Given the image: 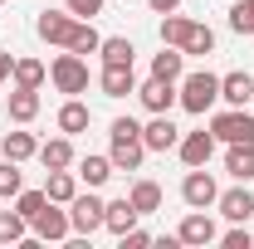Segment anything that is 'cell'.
<instances>
[{"instance_id":"1","label":"cell","mask_w":254,"mask_h":249,"mask_svg":"<svg viewBox=\"0 0 254 249\" xmlns=\"http://www.w3.org/2000/svg\"><path fill=\"white\" fill-rule=\"evenodd\" d=\"M176 103L186 108L190 118H205V113L220 103V73H210V68L181 73V78H176Z\"/></svg>"},{"instance_id":"2","label":"cell","mask_w":254,"mask_h":249,"mask_svg":"<svg viewBox=\"0 0 254 249\" xmlns=\"http://www.w3.org/2000/svg\"><path fill=\"white\" fill-rule=\"evenodd\" d=\"M103 215H108V200L88 186V195H73L68 200V230L78 235V240H93L98 230H103Z\"/></svg>"},{"instance_id":"3","label":"cell","mask_w":254,"mask_h":249,"mask_svg":"<svg viewBox=\"0 0 254 249\" xmlns=\"http://www.w3.org/2000/svg\"><path fill=\"white\" fill-rule=\"evenodd\" d=\"M49 83L59 88V93H68V98H78V93H88V59L83 54H59V59L49 63Z\"/></svg>"},{"instance_id":"4","label":"cell","mask_w":254,"mask_h":249,"mask_svg":"<svg viewBox=\"0 0 254 249\" xmlns=\"http://www.w3.org/2000/svg\"><path fill=\"white\" fill-rule=\"evenodd\" d=\"M30 235L39 240V245H64V240H73V230H68V205L59 210V205L49 200V205L30 220Z\"/></svg>"},{"instance_id":"5","label":"cell","mask_w":254,"mask_h":249,"mask_svg":"<svg viewBox=\"0 0 254 249\" xmlns=\"http://www.w3.org/2000/svg\"><path fill=\"white\" fill-rule=\"evenodd\" d=\"M210 132H215V142H250L254 147V118L245 113V108H225V113H215L210 118Z\"/></svg>"},{"instance_id":"6","label":"cell","mask_w":254,"mask_h":249,"mask_svg":"<svg viewBox=\"0 0 254 249\" xmlns=\"http://www.w3.org/2000/svg\"><path fill=\"white\" fill-rule=\"evenodd\" d=\"M181 200H186L190 210H210V205L220 200V186H215V176H210L205 166H190L186 181H181Z\"/></svg>"},{"instance_id":"7","label":"cell","mask_w":254,"mask_h":249,"mask_svg":"<svg viewBox=\"0 0 254 249\" xmlns=\"http://www.w3.org/2000/svg\"><path fill=\"white\" fill-rule=\"evenodd\" d=\"M176 240L190 245V249H205V245H220V230H215L210 210H190V215L176 225Z\"/></svg>"},{"instance_id":"8","label":"cell","mask_w":254,"mask_h":249,"mask_svg":"<svg viewBox=\"0 0 254 249\" xmlns=\"http://www.w3.org/2000/svg\"><path fill=\"white\" fill-rule=\"evenodd\" d=\"M34 30H39V39H44V44L68 49V39H73V30H78V15H68V10H39Z\"/></svg>"},{"instance_id":"9","label":"cell","mask_w":254,"mask_h":249,"mask_svg":"<svg viewBox=\"0 0 254 249\" xmlns=\"http://www.w3.org/2000/svg\"><path fill=\"white\" fill-rule=\"evenodd\" d=\"M108 137H113V147H108V161H113V171H142V161H147L142 132H132V137H118V132H108Z\"/></svg>"},{"instance_id":"10","label":"cell","mask_w":254,"mask_h":249,"mask_svg":"<svg viewBox=\"0 0 254 249\" xmlns=\"http://www.w3.org/2000/svg\"><path fill=\"white\" fill-rule=\"evenodd\" d=\"M215 210H220V215L230 220V225H250V215H254V195H250V181H235L230 190H220Z\"/></svg>"},{"instance_id":"11","label":"cell","mask_w":254,"mask_h":249,"mask_svg":"<svg viewBox=\"0 0 254 249\" xmlns=\"http://www.w3.org/2000/svg\"><path fill=\"white\" fill-rule=\"evenodd\" d=\"M181 142V127L171 123V113H152V123L142 127V147L147 152H176Z\"/></svg>"},{"instance_id":"12","label":"cell","mask_w":254,"mask_h":249,"mask_svg":"<svg viewBox=\"0 0 254 249\" xmlns=\"http://www.w3.org/2000/svg\"><path fill=\"white\" fill-rule=\"evenodd\" d=\"M176 156L186 161V166H210V156H215V132H181V142H176Z\"/></svg>"},{"instance_id":"13","label":"cell","mask_w":254,"mask_h":249,"mask_svg":"<svg viewBox=\"0 0 254 249\" xmlns=\"http://www.w3.org/2000/svg\"><path fill=\"white\" fill-rule=\"evenodd\" d=\"M98 88H103V98H127V93H137V73H132V63H103Z\"/></svg>"},{"instance_id":"14","label":"cell","mask_w":254,"mask_h":249,"mask_svg":"<svg viewBox=\"0 0 254 249\" xmlns=\"http://www.w3.org/2000/svg\"><path fill=\"white\" fill-rule=\"evenodd\" d=\"M137 98H142L147 113H171L176 108V83L171 78H147V83H137Z\"/></svg>"},{"instance_id":"15","label":"cell","mask_w":254,"mask_h":249,"mask_svg":"<svg viewBox=\"0 0 254 249\" xmlns=\"http://www.w3.org/2000/svg\"><path fill=\"white\" fill-rule=\"evenodd\" d=\"M254 98V78L245 68H235V73H220V103L225 108H245Z\"/></svg>"},{"instance_id":"16","label":"cell","mask_w":254,"mask_h":249,"mask_svg":"<svg viewBox=\"0 0 254 249\" xmlns=\"http://www.w3.org/2000/svg\"><path fill=\"white\" fill-rule=\"evenodd\" d=\"M225 176L254 181V147L250 142H230V147H225Z\"/></svg>"},{"instance_id":"17","label":"cell","mask_w":254,"mask_h":249,"mask_svg":"<svg viewBox=\"0 0 254 249\" xmlns=\"http://www.w3.org/2000/svg\"><path fill=\"white\" fill-rule=\"evenodd\" d=\"M39 161H44V171H59V166H73V137H68V132H59V137L39 142Z\"/></svg>"},{"instance_id":"18","label":"cell","mask_w":254,"mask_h":249,"mask_svg":"<svg viewBox=\"0 0 254 249\" xmlns=\"http://www.w3.org/2000/svg\"><path fill=\"white\" fill-rule=\"evenodd\" d=\"M0 156L5 161H30V156H39V142H34V132H5L0 137Z\"/></svg>"},{"instance_id":"19","label":"cell","mask_w":254,"mask_h":249,"mask_svg":"<svg viewBox=\"0 0 254 249\" xmlns=\"http://www.w3.org/2000/svg\"><path fill=\"white\" fill-rule=\"evenodd\" d=\"M5 113H10V123H34L39 118V88H15L10 93V103H5Z\"/></svg>"},{"instance_id":"20","label":"cell","mask_w":254,"mask_h":249,"mask_svg":"<svg viewBox=\"0 0 254 249\" xmlns=\"http://www.w3.org/2000/svg\"><path fill=\"white\" fill-rule=\"evenodd\" d=\"M44 195H49L54 205H68V200L78 195V171H68V166L49 171V181H44Z\"/></svg>"},{"instance_id":"21","label":"cell","mask_w":254,"mask_h":249,"mask_svg":"<svg viewBox=\"0 0 254 249\" xmlns=\"http://www.w3.org/2000/svg\"><path fill=\"white\" fill-rule=\"evenodd\" d=\"M59 132H68V137H78V132H88V123H93V113H88V103H78V98H68L59 108Z\"/></svg>"},{"instance_id":"22","label":"cell","mask_w":254,"mask_h":249,"mask_svg":"<svg viewBox=\"0 0 254 249\" xmlns=\"http://www.w3.org/2000/svg\"><path fill=\"white\" fill-rule=\"evenodd\" d=\"M186 73V49H171V44H161V54H152V78H181Z\"/></svg>"},{"instance_id":"23","label":"cell","mask_w":254,"mask_h":249,"mask_svg":"<svg viewBox=\"0 0 254 249\" xmlns=\"http://www.w3.org/2000/svg\"><path fill=\"white\" fill-rule=\"evenodd\" d=\"M137 205H132V200H108V215H103V230H113V235H127V230H132V225H137Z\"/></svg>"},{"instance_id":"24","label":"cell","mask_w":254,"mask_h":249,"mask_svg":"<svg viewBox=\"0 0 254 249\" xmlns=\"http://www.w3.org/2000/svg\"><path fill=\"white\" fill-rule=\"evenodd\" d=\"M127 200L137 205V215H157V210H161V186H157V181H132Z\"/></svg>"},{"instance_id":"25","label":"cell","mask_w":254,"mask_h":249,"mask_svg":"<svg viewBox=\"0 0 254 249\" xmlns=\"http://www.w3.org/2000/svg\"><path fill=\"white\" fill-rule=\"evenodd\" d=\"M108 176H113V161H108V156H98V152H88L83 156V161H78V181H83V186H103V181H108Z\"/></svg>"},{"instance_id":"26","label":"cell","mask_w":254,"mask_h":249,"mask_svg":"<svg viewBox=\"0 0 254 249\" xmlns=\"http://www.w3.org/2000/svg\"><path fill=\"white\" fill-rule=\"evenodd\" d=\"M10 78H15V88H44L49 68H44L39 59H15V68H10Z\"/></svg>"},{"instance_id":"27","label":"cell","mask_w":254,"mask_h":249,"mask_svg":"<svg viewBox=\"0 0 254 249\" xmlns=\"http://www.w3.org/2000/svg\"><path fill=\"white\" fill-rule=\"evenodd\" d=\"M30 240V220L20 210H0V245H25Z\"/></svg>"},{"instance_id":"28","label":"cell","mask_w":254,"mask_h":249,"mask_svg":"<svg viewBox=\"0 0 254 249\" xmlns=\"http://www.w3.org/2000/svg\"><path fill=\"white\" fill-rule=\"evenodd\" d=\"M190 25H195V20H186V15H176V10H171V15H161V44L181 49V44H186V34H190Z\"/></svg>"},{"instance_id":"29","label":"cell","mask_w":254,"mask_h":249,"mask_svg":"<svg viewBox=\"0 0 254 249\" xmlns=\"http://www.w3.org/2000/svg\"><path fill=\"white\" fill-rule=\"evenodd\" d=\"M181 49H186V59H190V54H215V30L195 20V25H190V34H186V44H181Z\"/></svg>"},{"instance_id":"30","label":"cell","mask_w":254,"mask_h":249,"mask_svg":"<svg viewBox=\"0 0 254 249\" xmlns=\"http://www.w3.org/2000/svg\"><path fill=\"white\" fill-rule=\"evenodd\" d=\"M98 54H103V63H132V59H137V49H132V39H123V34H113V39H103V44H98Z\"/></svg>"},{"instance_id":"31","label":"cell","mask_w":254,"mask_h":249,"mask_svg":"<svg viewBox=\"0 0 254 249\" xmlns=\"http://www.w3.org/2000/svg\"><path fill=\"white\" fill-rule=\"evenodd\" d=\"M25 190V176H20V161H5L0 156V200H15Z\"/></svg>"},{"instance_id":"32","label":"cell","mask_w":254,"mask_h":249,"mask_svg":"<svg viewBox=\"0 0 254 249\" xmlns=\"http://www.w3.org/2000/svg\"><path fill=\"white\" fill-rule=\"evenodd\" d=\"M98 44H103V34L93 30V20H78V30H73V39H68V49H73V54H98Z\"/></svg>"},{"instance_id":"33","label":"cell","mask_w":254,"mask_h":249,"mask_svg":"<svg viewBox=\"0 0 254 249\" xmlns=\"http://www.w3.org/2000/svg\"><path fill=\"white\" fill-rule=\"evenodd\" d=\"M230 30L235 34H254V0H235V5H230Z\"/></svg>"},{"instance_id":"34","label":"cell","mask_w":254,"mask_h":249,"mask_svg":"<svg viewBox=\"0 0 254 249\" xmlns=\"http://www.w3.org/2000/svg\"><path fill=\"white\" fill-rule=\"evenodd\" d=\"M44 205H49V195H44V190H20V195H15V210H20L25 220H34Z\"/></svg>"},{"instance_id":"35","label":"cell","mask_w":254,"mask_h":249,"mask_svg":"<svg viewBox=\"0 0 254 249\" xmlns=\"http://www.w3.org/2000/svg\"><path fill=\"white\" fill-rule=\"evenodd\" d=\"M220 245L225 249H254V235L245 230V225H230V230L220 235Z\"/></svg>"},{"instance_id":"36","label":"cell","mask_w":254,"mask_h":249,"mask_svg":"<svg viewBox=\"0 0 254 249\" xmlns=\"http://www.w3.org/2000/svg\"><path fill=\"white\" fill-rule=\"evenodd\" d=\"M64 10L78 20H93V15H103V0H64Z\"/></svg>"},{"instance_id":"37","label":"cell","mask_w":254,"mask_h":249,"mask_svg":"<svg viewBox=\"0 0 254 249\" xmlns=\"http://www.w3.org/2000/svg\"><path fill=\"white\" fill-rule=\"evenodd\" d=\"M118 240H123V249H147V245H152V235H147L142 225H132L127 235H118Z\"/></svg>"},{"instance_id":"38","label":"cell","mask_w":254,"mask_h":249,"mask_svg":"<svg viewBox=\"0 0 254 249\" xmlns=\"http://www.w3.org/2000/svg\"><path fill=\"white\" fill-rule=\"evenodd\" d=\"M152 5V15H171V10H181V0H147Z\"/></svg>"},{"instance_id":"39","label":"cell","mask_w":254,"mask_h":249,"mask_svg":"<svg viewBox=\"0 0 254 249\" xmlns=\"http://www.w3.org/2000/svg\"><path fill=\"white\" fill-rule=\"evenodd\" d=\"M10 68H15V59H10V54H0V83H10Z\"/></svg>"}]
</instances>
